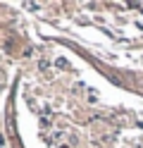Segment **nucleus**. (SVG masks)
<instances>
[{
  "label": "nucleus",
  "instance_id": "f257e3e1",
  "mask_svg": "<svg viewBox=\"0 0 143 148\" xmlns=\"http://www.w3.org/2000/svg\"><path fill=\"white\" fill-rule=\"evenodd\" d=\"M60 148H67V146H60Z\"/></svg>",
  "mask_w": 143,
  "mask_h": 148
}]
</instances>
